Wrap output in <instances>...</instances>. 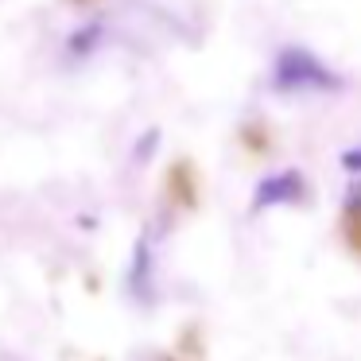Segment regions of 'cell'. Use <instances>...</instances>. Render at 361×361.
<instances>
[{"label":"cell","instance_id":"6da1fadb","mask_svg":"<svg viewBox=\"0 0 361 361\" xmlns=\"http://www.w3.org/2000/svg\"><path fill=\"white\" fill-rule=\"evenodd\" d=\"M272 90L276 94H330V90H342V78L311 51L288 47L272 63Z\"/></svg>","mask_w":361,"mask_h":361},{"label":"cell","instance_id":"7a4b0ae2","mask_svg":"<svg viewBox=\"0 0 361 361\" xmlns=\"http://www.w3.org/2000/svg\"><path fill=\"white\" fill-rule=\"evenodd\" d=\"M307 195V183L299 171H276V175H264V179L257 183V190H252V214L260 210H272V206H291L299 202V198Z\"/></svg>","mask_w":361,"mask_h":361},{"label":"cell","instance_id":"3957f363","mask_svg":"<svg viewBox=\"0 0 361 361\" xmlns=\"http://www.w3.org/2000/svg\"><path fill=\"white\" fill-rule=\"evenodd\" d=\"M128 291L140 303H152V241L140 237L133 249V264H128Z\"/></svg>","mask_w":361,"mask_h":361},{"label":"cell","instance_id":"277c9868","mask_svg":"<svg viewBox=\"0 0 361 361\" xmlns=\"http://www.w3.org/2000/svg\"><path fill=\"white\" fill-rule=\"evenodd\" d=\"M345 226H350V241L361 249V187L345 195Z\"/></svg>","mask_w":361,"mask_h":361},{"label":"cell","instance_id":"5b68a950","mask_svg":"<svg viewBox=\"0 0 361 361\" xmlns=\"http://www.w3.org/2000/svg\"><path fill=\"white\" fill-rule=\"evenodd\" d=\"M97 39H102V27H97V24L74 32V35H71V55H86V51H94Z\"/></svg>","mask_w":361,"mask_h":361},{"label":"cell","instance_id":"8992f818","mask_svg":"<svg viewBox=\"0 0 361 361\" xmlns=\"http://www.w3.org/2000/svg\"><path fill=\"white\" fill-rule=\"evenodd\" d=\"M156 144H159V133H156V128H152V133H144V140L136 144V159H148Z\"/></svg>","mask_w":361,"mask_h":361},{"label":"cell","instance_id":"52a82bcc","mask_svg":"<svg viewBox=\"0 0 361 361\" xmlns=\"http://www.w3.org/2000/svg\"><path fill=\"white\" fill-rule=\"evenodd\" d=\"M342 167H345V171H353V175L361 171V144H357V148H350V152H342Z\"/></svg>","mask_w":361,"mask_h":361}]
</instances>
